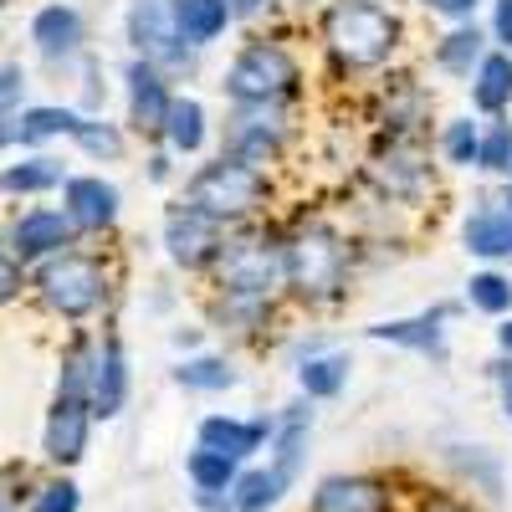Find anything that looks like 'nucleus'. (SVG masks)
<instances>
[{"mask_svg":"<svg viewBox=\"0 0 512 512\" xmlns=\"http://www.w3.org/2000/svg\"><path fill=\"white\" fill-rule=\"evenodd\" d=\"M354 241L323 216H303L282 226V297L297 308H328L349 292Z\"/></svg>","mask_w":512,"mask_h":512,"instance_id":"nucleus-1","label":"nucleus"},{"mask_svg":"<svg viewBox=\"0 0 512 512\" xmlns=\"http://www.w3.org/2000/svg\"><path fill=\"white\" fill-rule=\"evenodd\" d=\"M113 292H118L113 267L98 251H82V246H67L26 272V297H36L41 313H52L57 323L72 328H88L93 318H103L113 308Z\"/></svg>","mask_w":512,"mask_h":512,"instance_id":"nucleus-2","label":"nucleus"},{"mask_svg":"<svg viewBox=\"0 0 512 512\" xmlns=\"http://www.w3.org/2000/svg\"><path fill=\"white\" fill-rule=\"evenodd\" d=\"M318 36L338 72H374L384 62H395L405 41V21L384 0H328L318 16Z\"/></svg>","mask_w":512,"mask_h":512,"instance_id":"nucleus-3","label":"nucleus"},{"mask_svg":"<svg viewBox=\"0 0 512 512\" xmlns=\"http://www.w3.org/2000/svg\"><path fill=\"white\" fill-rule=\"evenodd\" d=\"M216 303L272 308L282 297V226H236L221 241V256L210 262Z\"/></svg>","mask_w":512,"mask_h":512,"instance_id":"nucleus-4","label":"nucleus"},{"mask_svg":"<svg viewBox=\"0 0 512 512\" xmlns=\"http://www.w3.org/2000/svg\"><path fill=\"white\" fill-rule=\"evenodd\" d=\"M303 57L282 36H251L226 62L221 93L231 108H292L303 98Z\"/></svg>","mask_w":512,"mask_h":512,"instance_id":"nucleus-5","label":"nucleus"},{"mask_svg":"<svg viewBox=\"0 0 512 512\" xmlns=\"http://www.w3.org/2000/svg\"><path fill=\"white\" fill-rule=\"evenodd\" d=\"M185 205H195L200 216H210L226 231L251 226L272 205V175L256 164L231 159V154H216L185 180Z\"/></svg>","mask_w":512,"mask_h":512,"instance_id":"nucleus-6","label":"nucleus"},{"mask_svg":"<svg viewBox=\"0 0 512 512\" xmlns=\"http://www.w3.org/2000/svg\"><path fill=\"white\" fill-rule=\"evenodd\" d=\"M123 36L139 62H154L164 77H180L195 67V52L180 41V0H128Z\"/></svg>","mask_w":512,"mask_h":512,"instance_id":"nucleus-7","label":"nucleus"},{"mask_svg":"<svg viewBox=\"0 0 512 512\" xmlns=\"http://www.w3.org/2000/svg\"><path fill=\"white\" fill-rule=\"evenodd\" d=\"M364 175L379 190V200H395V205H420L436 190V164L425 139H379Z\"/></svg>","mask_w":512,"mask_h":512,"instance_id":"nucleus-8","label":"nucleus"},{"mask_svg":"<svg viewBox=\"0 0 512 512\" xmlns=\"http://www.w3.org/2000/svg\"><path fill=\"white\" fill-rule=\"evenodd\" d=\"M292 144V113L287 108H231L226 113V149L241 164L267 169L287 154Z\"/></svg>","mask_w":512,"mask_h":512,"instance_id":"nucleus-9","label":"nucleus"},{"mask_svg":"<svg viewBox=\"0 0 512 512\" xmlns=\"http://www.w3.org/2000/svg\"><path fill=\"white\" fill-rule=\"evenodd\" d=\"M221 241H226V226H216L210 216H200L195 205L175 200L164 210V226H159V246L175 267L185 272H210V262L221 256Z\"/></svg>","mask_w":512,"mask_h":512,"instance_id":"nucleus-10","label":"nucleus"},{"mask_svg":"<svg viewBox=\"0 0 512 512\" xmlns=\"http://www.w3.org/2000/svg\"><path fill=\"white\" fill-rule=\"evenodd\" d=\"M0 241H6V251L31 272V267L47 262V256L77 246V231L62 216V205H26V210H16V216H11V226H6V236H0Z\"/></svg>","mask_w":512,"mask_h":512,"instance_id":"nucleus-11","label":"nucleus"},{"mask_svg":"<svg viewBox=\"0 0 512 512\" xmlns=\"http://www.w3.org/2000/svg\"><path fill=\"white\" fill-rule=\"evenodd\" d=\"M26 36H31V52L47 67H67V62L88 57V21H82V11L72 0H47V6L31 16Z\"/></svg>","mask_w":512,"mask_h":512,"instance_id":"nucleus-12","label":"nucleus"},{"mask_svg":"<svg viewBox=\"0 0 512 512\" xmlns=\"http://www.w3.org/2000/svg\"><path fill=\"white\" fill-rule=\"evenodd\" d=\"M88 441H93V405L72 395H52L47 425H41V461L52 472H72L88 456Z\"/></svg>","mask_w":512,"mask_h":512,"instance_id":"nucleus-13","label":"nucleus"},{"mask_svg":"<svg viewBox=\"0 0 512 512\" xmlns=\"http://www.w3.org/2000/svg\"><path fill=\"white\" fill-rule=\"evenodd\" d=\"M400 492L379 472H333L313 487L308 512H395Z\"/></svg>","mask_w":512,"mask_h":512,"instance_id":"nucleus-14","label":"nucleus"},{"mask_svg":"<svg viewBox=\"0 0 512 512\" xmlns=\"http://www.w3.org/2000/svg\"><path fill=\"white\" fill-rule=\"evenodd\" d=\"M62 216L77 236H108L123 216V195L103 175H67L62 180Z\"/></svg>","mask_w":512,"mask_h":512,"instance_id":"nucleus-15","label":"nucleus"},{"mask_svg":"<svg viewBox=\"0 0 512 512\" xmlns=\"http://www.w3.org/2000/svg\"><path fill=\"white\" fill-rule=\"evenodd\" d=\"M451 303H436L425 313H410V318H390V323H369L364 333L374 344H395V349H410L431 364H446L451 359V344H446V323H451Z\"/></svg>","mask_w":512,"mask_h":512,"instance_id":"nucleus-16","label":"nucleus"},{"mask_svg":"<svg viewBox=\"0 0 512 512\" xmlns=\"http://www.w3.org/2000/svg\"><path fill=\"white\" fill-rule=\"evenodd\" d=\"M267 441H272V415L241 420V415L216 410V415H205V420L195 425V446H200V451H216V456H226V461H236V466H246Z\"/></svg>","mask_w":512,"mask_h":512,"instance_id":"nucleus-17","label":"nucleus"},{"mask_svg":"<svg viewBox=\"0 0 512 512\" xmlns=\"http://www.w3.org/2000/svg\"><path fill=\"white\" fill-rule=\"evenodd\" d=\"M123 98H128V128L134 134H159L169 103H175V88H169V77L154 62L134 57L123 67Z\"/></svg>","mask_w":512,"mask_h":512,"instance_id":"nucleus-18","label":"nucleus"},{"mask_svg":"<svg viewBox=\"0 0 512 512\" xmlns=\"http://www.w3.org/2000/svg\"><path fill=\"white\" fill-rule=\"evenodd\" d=\"M128 390H134V369H128V349L118 333H98V369H93V420H118L128 405Z\"/></svg>","mask_w":512,"mask_h":512,"instance_id":"nucleus-19","label":"nucleus"},{"mask_svg":"<svg viewBox=\"0 0 512 512\" xmlns=\"http://www.w3.org/2000/svg\"><path fill=\"white\" fill-rule=\"evenodd\" d=\"M308 441H313V405L308 400H292V405H282L277 415H272V441H267V451H272V472L292 487L297 482V472H303V461H308Z\"/></svg>","mask_w":512,"mask_h":512,"instance_id":"nucleus-20","label":"nucleus"},{"mask_svg":"<svg viewBox=\"0 0 512 512\" xmlns=\"http://www.w3.org/2000/svg\"><path fill=\"white\" fill-rule=\"evenodd\" d=\"M461 246L482 262H512V205L502 195H487L461 221Z\"/></svg>","mask_w":512,"mask_h":512,"instance_id":"nucleus-21","label":"nucleus"},{"mask_svg":"<svg viewBox=\"0 0 512 512\" xmlns=\"http://www.w3.org/2000/svg\"><path fill=\"white\" fill-rule=\"evenodd\" d=\"M62 180H67V164L57 154H21L11 164H0V195L6 200H41L62 190Z\"/></svg>","mask_w":512,"mask_h":512,"instance_id":"nucleus-22","label":"nucleus"},{"mask_svg":"<svg viewBox=\"0 0 512 512\" xmlns=\"http://www.w3.org/2000/svg\"><path fill=\"white\" fill-rule=\"evenodd\" d=\"M77 118H82V113H77L72 103H26V108L16 113V149L47 154V144L72 139Z\"/></svg>","mask_w":512,"mask_h":512,"instance_id":"nucleus-23","label":"nucleus"},{"mask_svg":"<svg viewBox=\"0 0 512 512\" xmlns=\"http://www.w3.org/2000/svg\"><path fill=\"white\" fill-rule=\"evenodd\" d=\"M159 139H164V149L175 154V159H195L210 144V113H205V103L190 98V93L185 98L175 93V103H169V113H164Z\"/></svg>","mask_w":512,"mask_h":512,"instance_id":"nucleus-24","label":"nucleus"},{"mask_svg":"<svg viewBox=\"0 0 512 512\" xmlns=\"http://www.w3.org/2000/svg\"><path fill=\"white\" fill-rule=\"evenodd\" d=\"M472 108L482 118H507L512 108V52H487L472 72Z\"/></svg>","mask_w":512,"mask_h":512,"instance_id":"nucleus-25","label":"nucleus"},{"mask_svg":"<svg viewBox=\"0 0 512 512\" xmlns=\"http://www.w3.org/2000/svg\"><path fill=\"white\" fill-rule=\"evenodd\" d=\"M93 369H98V333L93 328H72V338L62 344V359H57V395L88 400Z\"/></svg>","mask_w":512,"mask_h":512,"instance_id":"nucleus-26","label":"nucleus"},{"mask_svg":"<svg viewBox=\"0 0 512 512\" xmlns=\"http://www.w3.org/2000/svg\"><path fill=\"white\" fill-rule=\"evenodd\" d=\"M349 354H338V349H318L308 359H297V390H303V400H338L349 390Z\"/></svg>","mask_w":512,"mask_h":512,"instance_id":"nucleus-27","label":"nucleus"},{"mask_svg":"<svg viewBox=\"0 0 512 512\" xmlns=\"http://www.w3.org/2000/svg\"><path fill=\"white\" fill-rule=\"evenodd\" d=\"M175 384L190 395H226L241 384V369L226 354H185L175 364Z\"/></svg>","mask_w":512,"mask_h":512,"instance_id":"nucleus-28","label":"nucleus"},{"mask_svg":"<svg viewBox=\"0 0 512 512\" xmlns=\"http://www.w3.org/2000/svg\"><path fill=\"white\" fill-rule=\"evenodd\" d=\"M487 52H492V47H487V31H482L477 21H461V26H451V31L436 41V67L451 72V77H472Z\"/></svg>","mask_w":512,"mask_h":512,"instance_id":"nucleus-29","label":"nucleus"},{"mask_svg":"<svg viewBox=\"0 0 512 512\" xmlns=\"http://www.w3.org/2000/svg\"><path fill=\"white\" fill-rule=\"evenodd\" d=\"M292 487L272 472V466H241L231 482V512H272Z\"/></svg>","mask_w":512,"mask_h":512,"instance_id":"nucleus-30","label":"nucleus"},{"mask_svg":"<svg viewBox=\"0 0 512 512\" xmlns=\"http://www.w3.org/2000/svg\"><path fill=\"white\" fill-rule=\"evenodd\" d=\"M231 26L226 0H180V41L190 52H205L210 41H221Z\"/></svg>","mask_w":512,"mask_h":512,"instance_id":"nucleus-31","label":"nucleus"},{"mask_svg":"<svg viewBox=\"0 0 512 512\" xmlns=\"http://www.w3.org/2000/svg\"><path fill=\"white\" fill-rule=\"evenodd\" d=\"M67 144H72L77 154L98 159V164H113V159H123V154H128V134H123L118 123H108L103 113H82Z\"/></svg>","mask_w":512,"mask_h":512,"instance_id":"nucleus-32","label":"nucleus"},{"mask_svg":"<svg viewBox=\"0 0 512 512\" xmlns=\"http://www.w3.org/2000/svg\"><path fill=\"white\" fill-rule=\"evenodd\" d=\"M466 308H477L487 318H512V277L497 267H482L466 277Z\"/></svg>","mask_w":512,"mask_h":512,"instance_id":"nucleus-33","label":"nucleus"},{"mask_svg":"<svg viewBox=\"0 0 512 512\" xmlns=\"http://www.w3.org/2000/svg\"><path fill=\"white\" fill-rule=\"evenodd\" d=\"M477 139H482V123H472V113H461V118H446L441 123V159L451 169H477Z\"/></svg>","mask_w":512,"mask_h":512,"instance_id":"nucleus-34","label":"nucleus"},{"mask_svg":"<svg viewBox=\"0 0 512 512\" xmlns=\"http://www.w3.org/2000/svg\"><path fill=\"white\" fill-rule=\"evenodd\" d=\"M236 472H241V466L226 461V456H216V451H200V446H195V451L185 456V477H190L195 492H226V497H231Z\"/></svg>","mask_w":512,"mask_h":512,"instance_id":"nucleus-35","label":"nucleus"},{"mask_svg":"<svg viewBox=\"0 0 512 512\" xmlns=\"http://www.w3.org/2000/svg\"><path fill=\"white\" fill-rule=\"evenodd\" d=\"M77 507H82V487L67 472L26 487V497H21V512H77Z\"/></svg>","mask_w":512,"mask_h":512,"instance_id":"nucleus-36","label":"nucleus"},{"mask_svg":"<svg viewBox=\"0 0 512 512\" xmlns=\"http://www.w3.org/2000/svg\"><path fill=\"white\" fill-rule=\"evenodd\" d=\"M507 164H512V118H487L482 139H477V169L502 180Z\"/></svg>","mask_w":512,"mask_h":512,"instance_id":"nucleus-37","label":"nucleus"},{"mask_svg":"<svg viewBox=\"0 0 512 512\" xmlns=\"http://www.w3.org/2000/svg\"><path fill=\"white\" fill-rule=\"evenodd\" d=\"M21 297H26V267L6 251V241H0V308L21 303Z\"/></svg>","mask_w":512,"mask_h":512,"instance_id":"nucleus-38","label":"nucleus"},{"mask_svg":"<svg viewBox=\"0 0 512 512\" xmlns=\"http://www.w3.org/2000/svg\"><path fill=\"white\" fill-rule=\"evenodd\" d=\"M410 512H477V507L466 497H456V492H420L410 502Z\"/></svg>","mask_w":512,"mask_h":512,"instance_id":"nucleus-39","label":"nucleus"},{"mask_svg":"<svg viewBox=\"0 0 512 512\" xmlns=\"http://www.w3.org/2000/svg\"><path fill=\"white\" fill-rule=\"evenodd\" d=\"M415 6H425V11H431V16H446V21H472L477 16V6H482V0H415Z\"/></svg>","mask_w":512,"mask_h":512,"instance_id":"nucleus-40","label":"nucleus"},{"mask_svg":"<svg viewBox=\"0 0 512 512\" xmlns=\"http://www.w3.org/2000/svg\"><path fill=\"white\" fill-rule=\"evenodd\" d=\"M497 52H512V0H492V36Z\"/></svg>","mask_w":512,"mask_h":512,"instance_id":"nucleus-41","label":"nucleus"},{"mask_svg":"<svg viewBox=\"0 0 512 512\" xmlns=\"http://www.w3.org/2000/svg\"><path fill=\"white\" fill-rule=\"evenodd\" d=\"M487 369H492V384H497V395H502V415L512 420V359H497Z\"/></svg>","mask_w":512,"mask_h":512,"instance_id":"nucleus-42","label":"nucleus"},{"mask_svg":"<svg viewBox=\"0 0 512 512\" xmlns=\"http://www.w3.org/2000/svg\"><path fill=\"white\" fill-rule=\"evenodd\" d=\"M169 175H175V154H169V149H154V154H149V180L164 185Z\"/></svg>","mask_w":512,"mask_h":512,"instance_id":"nucleus-43","label":"nucleus"},{"mask_svg":"<svg viewBox=\"0 0 512 512\" xmlns=\"http://www.w3.org/2000/svg\"><path fill=\"white\" fill-rule=\"evenodd\" d=\"M272 6V0H226V11H231V21H256Z\"/></svg>","mask_w":512,"mask_h":512,"instance_id":"nucleus-44","label":"nucleus"},{"mask_svg":"<svg viewBox=\"0 0 512 512\" xmlns=\"http://www.w3.org/2000/svg\"><path fill=\"white\" fill-rule=\"evenodd\" d=\"M195 507L200 512H231V497L226 492H195Z\"/></svg>","mask_w":512,"mask_h":512,"instance_id":"nucleus-45","label":"nucleus"},{"mask_svg":"<svg viewBox=\"0 0 512 512\" xmlns=\"http://www.w3.org/2000/svg\"><path fill=\"white\" fill-rule=\"evenodd\" d=\"M21 487H11V477H0V512H21Z\"/></svg>","mask_w":512,"mask_h":512,"instance_id":"nucleus-46","label":"nucleus"},{"mask_svg":"<svg viewBox=\"0 0 512 512\" xmlns=\"http://www.w3.org/2000/svg\"><path fill=\"white\" fill-rule=\"evenodd\" d=\"M6 149H16V118L0 113V154H6Z\"/></svg>","mask_w":512,"mask_h":512,"instance_id":"nucleus-47","label":"nucleus"},{"mask_svg":"<svg viewBox=\"0 0 512 512\" xmlns=\"http://www.w3.org/2000/svg\"><path fill=\"white\" fill-rule=\"evenodd\" d=\"M169 338H175V349H200V328H175Z\"/></svg>","mask_w":512,"mask_h":512,"instance_id":"nucleus-48","label":"nucleus"},{"mask_svg":"<svg viewBox=\"0 0 512 512\" xmlns=\"http://www.w3.org/2000/svg\"><path fill=\"white\" fill-rule=\"evenodd\" d=\"M497 349H502V359H512V318H502V328H497Z\"/></svg>","mask_w":512,"mask_h":512,"instance_id":"nucleus-49","label":"nucleus"},{"mask_svg":"<svg viewBox=\"0 0 512 512\" xmlns=\"http://www.w3.org/2000/svg\"><path fill=\"white\" fill-rule=\"evenodd\" d=\"M502 180H507V190H502V200L512 205V164H507V175H502Z\"/></svg>","mask_w":512,"mask_h":512,"instance_id":"nucleus-50","label":"nucleus"},{"mask_svg":"<svg viewBox=\"0 0 512 512\" xmlns=\"http://www.w3.org/2000/svg\"><path fill=\"white\" fill-rule=\"evenodd\" d=\"M292 6H328V0H292Z\"/></svg>","mask_w":512,"mask_h":512,"instance_id":"nucleus-51","label":"nucleus"},{"mask_svg":"<svg viewBox=\"0 0 512 512\" xmlns=\"http://www.w3.org/2000/svg\"><path fill=\"white\" fill-rule=\"evenodd\" d=\"M6 11H11V0H0V21H6Z\"/></svg>","mask_w":512,"mask_h":512,"instance_id":"nucleus-52","label":"nucleus"}]
</instances>
